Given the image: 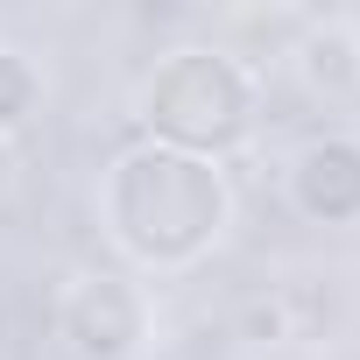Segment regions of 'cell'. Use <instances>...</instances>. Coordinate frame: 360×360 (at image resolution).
Listing matches in <instances>:
<instances>
[{
	"instance_id": "cell-2",
	"label": "cell",
	"mask_w": 360,
	"mask_h": 360,
	"mask_svg": "<svg viewBox=\"0 0 360 360\" xmlns=\"http://www.w3.org/2000/svg\"><path fill=\"white\" fill-rule=\"evenodd\" d=\"M148 332V311H141V290L120 283V276H85L71 297H64V339L85 353V360H127Z\"/></svg>"
},
{
	"instance_id": "cell-1",
	"label": "cell",
	"mask_w": 360,
	"mask_h": 360,
	"mask_svg": "<svg viewBox=\"0 0 360 360\" xmlns=\"http://www.w3.org/2000/svg\"><path fill=\"white\" fill-rule=\"evenodd\" d=\"M148 127L198 141V148H226L248 134V78L205 50H176V64L148 85Z\"/></svg>"
},
{
	"instance_id": "cell-3",
	"label": "cell",
	"mask_w": 360,
	"mask_h": 360,
	"mask_svg": "<svg viewBox=\"0 0 360 360\" xmlns=\"http://www.w3.org/2000/svg\"><path fill=\"white\" fill-rule=\"evenodd\" d=\"M290 198L311 219H360V141L325 134L311 148H297L290 162Z\"/></svg>"
},
{
	"instance_id": "cell-4",
	"label": "cell",
	"mask_w": 360,
	"mask_h": 360,
	"mask_svg": "<svg viewBox=\"0 0 360 360\" xmlns=\"http://www.w3.org/2000/svg\"><path fill=\"white\" fill-rule=\"evenodd\" d=\"M304 71H311V85H325V92H353L360 85V36L353 29H318L311 43H304Z\"/></svg>"
},
{
	"instance_id": "cell-5",
	"label": "cell",
	"mask_w": 360,
	"mask_h": 360,
	"mask_svg": "<svg viewBox=\"0 0 360 360\" xmlns=\"http://www.w3.org/2000/svg\"><path fill=\"white\" fill-rule=\"evenodd\" d=\"M36 64L22 57V50H0V134L8 127H22L29 113H36Z\"/></svg>"
},
{
	"instance_id": "cell-6",
	"label": "cell",
	"mask_w": 360,
	"mask_h": 360,
	"mask_svg": "<svg viewBox=\"0 0 360 360\" xmlns=\"http://www.w3.org/2000/svg\"><path fill=\"white\" fill-rule=\"evenodd\" d=\"M15 191V148H8V134H0V198Z\"/></svg>"
}]
</instances>
